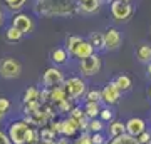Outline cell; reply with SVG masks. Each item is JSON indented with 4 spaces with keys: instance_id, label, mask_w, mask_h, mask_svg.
Instances as JSON below:
<instances>
[{
    "instance_id": "83f0119b",
    "label": "cell",
    "mask_w": 151,
    "mask_h": 144,
    "mask_svg": "<svg viewBox=\"0 0 151 144\" xmlns=\"http://www.w3.org/2000/svg\"><path fill=\"white\" fill-rule=\"evenodd\" d=\"M104 129V121L103 119H89V133L94 134V133H103Z\"/></svg>"
},
{
    "instance_id": "484cf974",
    "label": "cell",
    "mask_w": 151,
    "mask_h": 144,
    "mask_svg": "<svg viewBox=\"0 0 151 144\" xmlns=\"http://www.w3.org/2000/svg\"><path fill=\"white\" fill-rule=\"evenodd\" d=\"M39 138H40V141H44V143H50V141H55V133L49 128V126H45V128H42L39 131Z\"/></svg>"
},
{
    "instance_id": "8992f818",
    "label": "cell",
    "mask_w": 151,
    "mask_h": 144,
    "mask_svg": "<svg viewBox=\"0 0 151 144\" xmlns=\"http://www.w3.org/2000/svg\"><path fill=\"white\" fill-rule=\"evenodd\" d=\"M101 67H103V60L99 57V54H92L91 57L79 60V72L84 77H91V75L99 74Z\"/></svg>"
},
{
    "instance_id": "d6986e66",
    "label": "cell",
    "mask_w": 151,
    "mask_h": 144,
    "mask_svg": "<svg viewBox=\"0 0 151 144\" xmlns=\"http://www.w3.org/2000/svg\"><path fill=\"white\" fill-rule=\"evenodd\" d=\"M84 112H86L87 119H97L101 114V102H86Z\"/></svg>"
},
{
    "instance_id": "9c48e42d",
    "label": "cell",
    "mask_w": 151,
    "mask_h": 144,
    "mask_svg": "<svg viewBox=\"0 0 151 144\" xmlns=\"http://www.w3.org/2000/svg\"><path fill=\"white\" fill-rule=\"evenodd\" d=\"M101 92H103V102L109 107L114 106V104H118V102L121 101V96H123V91L114 84V80L108 82V84L101 89Z\"/></svg>"
},
{
    "instance_id": "44dd1931",
    "label": "cell",
    "mask_w": 151,
    "mask_h": 144,
    "mask_svg": "<svg viewBox=\"0 0 151 144\" xmlns=\"http://www.w3.org/2000/svg\"><path fill=\"white\" fill-rule=\"evenodd\" d=\"M106 144H139V141H138V138H133L128 133H124L118 138H111V141Z\"/></svg>"
},
{
    "instance_id": "4316f807",
    "label": "cell",
    "mask_w": 151,
    "mask_h": 144,
    "mask_svg": "<svg viewBox=\"0 0 151 144\" xmlns=\"http://www.w3.org/2000/svg\"><path fill=\"white\" fill-rule=\"evenodd\" d=\"M84 101L86 102H103V92L97 91V89H91V91L86 92Z\"/></svg>"
},
{
    "instance_id": "30bf717a",
    "label": "cell",
    "mask_w": 151,
    "mask_h": 144,
    "mask_svg": "<svg viewBox=\"0 0 151 144\" xmlns=\"http://www.w3.org/2000/svg\"><path fill=\"white\" fill-rule=\"evenodd\" d=\"M121 42H123V37H121V34H119L118 29H114V27L106 29V32H104V45H106V50H116V49H119Z\"/></svg>"
},
{
    "instance_id": "5bb4252c",
    "label": "cell",
    "mask_w": 151,
    "mask_h": 144,
    "mask_svg": "<svg viewBox=\"0 0 151 144\" xmlns=\"http://www.w3.org/2000/svg\"><path fill=\"white\" fill-rule=\"evenodd\" d=\"M77 131H81L79 121H76V119L70 117V116L62 121V136H65V138H72V136H76Z\"/></svg>"
},
{
    "instance_id": "ee69618b",
    "label": "cell",
    "mask_w": 151,
    "mask_h": 144,
    "mask_svg": "<svg viewBox=\"0 0 151 144\" xmlns=\"http://www.w3.org/2000/svg\"><path fill=\"white\" fill-rule=\"evenodd\" d=\"M126 2H131V4H133V2H134V0H126Z\"/></svg>"
},
{
    "instance_id": "d6a6232c",
    "label": "cell",
    "mask_w": 151,
    "mask_h": 144,
    "mask_svg": "<svg viewBox=\"0 0 151 144\" xmlns=\"http://www.w3.org/2000/svg\"><path fill=\"white\" fill-rule=\"evenodd\" d=\"M74 144H92V139H91V133H82L79 138L76 139Z\"/></svg>"
},
{
    "instance_id": "52a82bcc",
    "label": "cell",
    "mask_w": 151,
    "mask_h": 144,
    "mask_svg": "<svg viewBox=\"0 0 151 144\" xmlns=\"http://www.w3.org/2000/svg\"><path fill=\"white\" fill-rule=\"evenodd\" d=\"M12 27H15L17 30H20L24 35L25 34H32L34 29H35V22H34L32 15L29 14H24V12H15L14 17H12Z\"/></svg>"
},
{
    "instance_id": "e575fe53",
    "label": "cell",
    "mask_w": 151,
    "mask_h": 144,
    "mask_svg": "<svg viewBox=\"0 0 151 144\" xmlns=\"http://www.w3.org/2000/svg\"><path fill=\"white\" fill-rule=\"evenodd\" d=\"M49 128L52 129L55 134H62V121H50Z\"/></svg>"
},
{
    "instance_id": "277c9868",
    "label": "cell",
    "mask_w": 151,
    "mask_h": 144,
    "mask_svg": "<svg viewBox=\"0 0 151 144\" xmlns=\"http://www.w3.org/2000/svg\"><path fill=\"white\" fill-rule=\"evenodd\" d=\"M22 75V64L15 57H5L0 60V77L2 79H19Z\"/></svg>"
},
{
    "instance_id": "603a6c76",
    "label": "cell",
    "mask_w": 151,
    "mask_h": 144,
    "mask_svg": "<svg viewBox=\"0 0 151 144\" xmlns=\"http://www.w3.org/2000/svg\"><path fill=\"white\" fill-rule=\"evenodd\" d=\"M22 101H24V104H29V102H32V101H40V91H39L37 87H29L24 92Z\"/></svg>"
},
{
    "instance_id": "6da1fadb",
    "label": "cell",
    "mask_w": 151,
    "mask_h": 144,
    "mask_svg": "<svg viewBox=\"0 0 151 144\" xmlns=\"http://www.w3.org/2000/svg\"><path fill=\"white\" fill-rule=\"evenodd\" d=\"M37 14L44 17H67L77 10L74 0H37Z\"/></svg>"
},
{
    "instance_id": "5b68a950",
    "label": "cell",
    "mask_w": 151,
    "mask_h": 144,
    "mask_svg": "<svg viewBox=\"0 0 151 144\" xmlns=\"http://www.w3.org/2000/svg\"><path fill=\"white\" fill-rule=\"evenodd\" d=\"M29 123L24 119V121H14L10 123L9 129H7V134L10 138L12 144H27L25 143V134L29 131Z\"/></svg>"
},
{
    "instance_id": "9a60e30c",
    "label": "cell",
    "mask_w": 151,
    "mask_h": 144,
    "mask_svg": "<svg viewBox=\"0 0 151 144\" xmlns=\"http://www.w3.org/2000/svg\"><path fill=\"white\" fill-rule=\"evenodd\" d=\"M103 5V0H86V2H77V10L82 12V14H96Z\"/></svg>"
},
{
    "instance_id": "7bdbcfd3",
    "label": "cell",
    "mask_w": 151,
    "mask_h": 144,
    "mask_svg": "<svg viewBox=\"0 0 151 144\" xmlns=\"http://www.w3.org/2000/svg\"><path fill=\"white\" fill-rule=\"evenodd\" d=\"M76 2H86V0H76Z\"/></svg>"
},
{
    "instance_id": "1f68e13d",
    "label": "cell",
    "mask_w": 151,
    "mask_h": 144,
    "mask_svg": "<svg viewBox=\"0 0 151 144\" xmlns=\"http://www.w3.org/2000/svg\"><path fill=\"white\" fill-rule=\"evenodd\" d=\"M113 116H114V112L111 107H104V109H101V114H99V119H103L104 123H111L113 121Z\"/></svg>"
},
{
    "instance_id": "d4e9b609",
    "label": "cell",
    "mask_w": 151,
    "mask_h": 144,
    "mask_svg": "<svg viewBox=\"0 0 151 144\" xmlns=\"http://www.w3.org/2000/svg\"><path fill=\"white\" fill-rule=\"evenodd\" d=\"M2 2H4V5L12 12H20L22 9L25 7V4H27V0H2Z\"/></svg>"
},
{
    "instance_id": "7a4b0ae2",
    "label": "cell",
    "mask_w": 151,
    "mask_h": 144,
    "mask_svg": "<svg viewBox=\"0 0 151 144\" xmlns=\"http://www.w3.org/2000/svg\"><path fill=\"white\" fill-rule=\"evenodd\" d=\"M109 10H111V15H113V20L118 22V24H124L128 22L134 14V9H133V4L131 2H126V0H113L109 4Z\"/></svg>"
},
{
    "instance_id": "4dcf8cb0",
    "label": "cell",
    "mask_w": 151,
    "mask_h": 144,
    "mask_svg": "<svg viewBox=\"0 0 151 144\" xmlns=\"http://www.w3.org/2000/svg\"><path fill=\"white\" fill-rule=\"evenodd\" d=\"M72 99H65L64 102H60V104H57L55 106V111H60V112H70L72 111V107H74V104H72Z\"/></svg>"
},
{
    "instance_id": "8fae6325",
    "label": "cell",
    "mask_w": 151,
    "mask_h": 144,
    "mask_svg": "<svg viewBox=\"0 0 151 144\" xmlns=\"http://www.w3.org/2000/svg\"><path fill=\"white\" fill-rule=\"evenodd\" d=\"M92 54H96V49L92 47V44L89 42V40H84V39H82L81 42L74 47V50L70 52V55H72V57H76L77 60H82V59L91 57Z\"/></svg>"
},
{
    "instance_id": "e0dca14e",
    "label": "cell",
    "mask_w": 151,
    "mask_h": 144,
    "mask_svg": "<svg viewBox=\"0 0 151 144\" xmlns=\"http://www.w3.org/2000/svg\"><path fill=\"white\" fill-rule=\"evenodd\" d=\"M136 59L139 60L141 64H150L151 62V45L150 44H141L136 49Z\"/></svg>"
},
{
    "instance_id": "f546056e",
    "label": "cell",
    "mask_w": 151,
    "mask_h": 144,
    "mask_svg": "<svg viewBox=\"0 0 151 144\" xmlns=\"http://www.w3.org/2000/svg\"><path fill=\"white\" fill-rule=\"evenodd\" d=\"M69 116L70 117H74L76 121H84L86 119V112H84V107H79V106H74L72 107V111L69 112Z\"/></svg>"
},
{
    "instance_id": "f1b7e54d",
    "label": "cell",
    "mask_w": 151,
    "mask_h": 144,
    "mask_svg": "<svg viewBox=\"0 0 151 144\" xmlns=\"http://www.w3.org/2000/svg\"><path fill=\"white\" fill-rule=\"evenodd\" d=\"M82 40V37H79V35H67L65 37V49H67V52H72L74 50V47L77 45V44Z\"/></svg>"
},
{
    "instance_id": "ab89813d",
    "label": "cell",
    "mask_w": 151,
    "mask_h": 144,
    "mask_svg": "<svg viewBox=\"0 0 151 144\" xmlns=\"http://www.w3.org/2000/svg\"><path fill=\"white\" fill-rule=\"evenodd\" d=\"M146 74H148V77H151V62L146 65Z\"/></svg>"
},
{
    "instance_id": "8d00e7d4",
    "label": "cell",
    "mask_w": 151,
    "mask_h": 144,
    "mask_svg": "<svg viewBox=\"0 0 151 144\" xmlns=\"http://www.w3.org/2000/svg\"><path fill=\"white\" fill-rule=\"evenodd\" d=\"M0 144H12L9 134H7L5 131H2V129H0Z\"/></svg>"
},
{
    "instance_id": "cb8c5ba5",
    "label": "cell",
    "mask_w": 151,
    "mask_h": 144,
    "mask_svg": "<svg viewBox=\"0 0 151 144\" xmlns=\"http://www.w3.org/2000/svg\"><path fill=\"white\" fill-rule=\"evenodd\" d=\"M24 37V34L20 32V30H17L15 27H7V30H5V40L7 42H19L20 39Z\"/></svg>"
},
{
    "instance_id": "4fadbf2b",
    "label": "cell",
    "mask_w": 151,
    "mask_h": 144,
    "mask_svg": "<svg viewBox=\"0 0 151 144\" xmlns=\"http://www.w3.org/2000/svg\"><path fill=\"white\" fill-rule=\"evenodd\" d=\"M65 99H69L67 96V92H65V87L64 84L62 85H55L52 89H49V101L52 102V104H60V102H64Z\"/></svg>"
},
{
    "instance_id": "d590c367",
    "label": "cell",
    "mask_w": 151,
    "mask_h": 144,
    "mask_svg": "<svg viewBox=\"0 0 151 144\" xmlns=\"http://www.w3.org/2000/svg\"><path fill=\"white\" fill-rule=\"evenodd\" d=\"M9 109H10V101H9L5 96H0V111L7 112Z\"/></svg>"
},
{
    "instance_id": "60d3db41",
    "label": "cell",
    "mask_w": 151,
    "mask_h": 144,
    "mask_svg": "<svg viewBox=\"0 0 151 144\" xmlns=\"http://www.w3.org/2000/svg\"><path fill=\"white\" fill-rule=\"evenodd\" d=\"M5 116H7V112H2V111H0V123L5 119Z\"/></svg>"
},
{
    "instance_id": "f35d334b",
    "label": "cell",
    "mask_w": 151,
    "mask_h": 144,
    "mask_svg": "<svg viewBox=\"0 0 151 144\" xmlns=\"http://www.w3.org/2000/svg\"><path fill=\"white\" fill-rule=\"evenodd\" d=\"M57 144H69V139L64 136V138H60L59 141H57Z\"/></svg>"
},
{
    "instance_id": "7c38bea8",
    "label": "cell",
    "mask_w": 151,
    "mask_h": 144,
    "mask_svg": "<svg viewBox=\"0 0 151 144\" xmlns=\"http://www.w3.org/2000/svg\"><path fill=\"white\" fill-rule=\"evenodd\" d=\"M146 131V121L141 117H129L126 121V133L133 136V138H138L139 134H143Z\"/></svg>"
},
{
    "instance_id": "ac0fdd59",
    "label": "cell",
    "mask_w": 151,
    "mask_h": 144,
    "mask_svg": "<svg viewBox=\"0 0 151 144\" xmlns=\"http://www.w3.org/2000/svg\"><path fill=\"white\" fill-rule=\"evenodd\" d=\"M113 80L123 92H128L131 87H133V80H131V77L128 74H119V75H116Z\"/></svg>"
},
{
    "instance_id": "2e32d148",
    "label": "cell",
    "mask_w": 151,
    "mask_h": 144,
    "mask_svg": "<svg viewBox=\"0 0 151 144\" xmlns=\"http://www.w3.org/2000/svg\"><path fill=\"white\" fill-rule=\"evenodd\" d=\"M69 55L70 54L67 52V49L65 47H57V49H54V50L50 52V60H52L55 65H62V64L67 62Z\"/></svg>"
},
{
    "instance_id": "ba28073f",
    "label": "cell",
    "mask_w": 151,
    "mask_h": 144,
    "mask_svg": "<svg viewBox=\"0 0 151 144\" xmlns=\"http://www.w3.org/2000/svg\"><path fill=\"white\" fill-rule=\"evenodd\" d=\"M64 80L65 79H64L62 70H60L59 67H55V65L47 67L45 72H44V75H42V84H44V87H47V89H52L55 85H62Z\"/></svg>"
},
{
    "instance_id": "74e56055",
    "label": "cell",
    "mask_w": 151,
    "mask_h": 144,
    "mask_svg": "<svg viewBox=\"0 0 151 144\" xmlns=\"http://www.w3.org/2000/svg\"><path fill=\"white\" fill-rule=\"evenodd\" d=\"M5 24V14H4V10H0V27Z\"/></svg>"
},
{
    "instance_id": "7402d4cb",
    "label": "cell",
    "mask_w": 151,
    "mask_h": 144,
    "mask_svg": "<svg viewBox=\"0 0 151 144\" xmlns=\"http://www.w3.org/2000/svg\"><path fill=\"white\" fill-rule=\"evenodd\" d=\"M89 42L92 44V47L96 49V50H104V49H106V45H104V32H94V34H91Z\"/></svg>"
},
{
    "instance_id": "b9f144b4",
    "label": "cell",
    "mask_w": 151,
    "mask_h": 144,
    "mask_svg": "<svg viewBox=\"0 0 151 144\" xmlns=\"http://www.w3.org/2000/svg\"><path fill=\"white\" fill-rule=\"evenodd\" d=\"M148 96H150V99H151V85H150V91H148Z\"/></svg>"
},
{
    "instance_id": "836d02e7",
    "label": "cell",
    "mask_w": 151,
    "mask_h": 144,
    "mask_svg": "<svg viewBox=\"0 0 151 144\" xmlns=\"http://www.w3.org/2000/svg\"><path fill=\"white\" fill-rule=\"evenodd\" d=\"M91 139H92V144H106V136L103 133H94L91 134Z\"/></svg>"
},
{
    "instance_id": "3957f363",
    "label": "cell",
    "mask_w": 151,
    "mask_h": 144,
    "mask_svg": "<svg viewBox=\"0 0 151 144\" xmlns=\"http://www.w3.org/2000/svg\"><path fill=\"white\" fill-rule=\"evenodd\" d=\"M64 87L69 99H72V101H79L81 97L86 96L87 92V84L82 77H69V79H65Z\"/></svg>"
},
{
    "instance_id": "ffe728a7",
    "label": "cell",
    "mask_w": 151,
    "mask_h": 144,
    "mask_svg": "<svg viewBox=\"0 0 151 144\" xmlns=\"http://www.w3.org/2000/svg\"><path fill=\"white\" fill-rule=\"evenodd\" d=\"M124 133H126V123L111 121V124H109V136L111 138H118V136H121Z\"/></svg>"
}]
</instances>
